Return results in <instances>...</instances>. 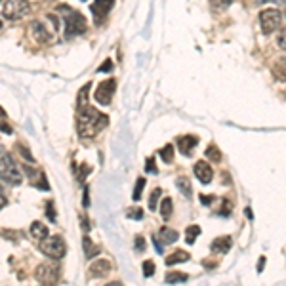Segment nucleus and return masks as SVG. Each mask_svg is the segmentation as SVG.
<instances>
[{"mask_svg": "<svg viewBox=\"0 0 286 286\" xmlns=\"http://www.w3.org/2000/svg\"><path fill=\"white\" fill-rule=\"evenodd\" d=\"M6 202H8V200H6V197H4V195H2V191H0V210L6 206Z\"/></svg>", "mask_w": 286, "mask_h": 286, "instance_id": "obj_39", "label": "nucleus"}, {"mask_svg": "<svg viewBox=\"0 0 286 286\" xmlns=\"http://www.w3.org/2000/svg\"><path fill=\"white\" fill-rule=\"evenodd\" d=\"M0 29H2V21H0Z\"/></svg>", "mask_w": 286, "mask_h": 286, "instance_id": "obj_46", "label": "nucleus"}, {"mask_svg": "<svg viewBox=\"0 0 286 286\" xmlns=\"http://www.w3.org/2000/svg\"><path fill=\"white\" fill-rule=\"evenodd\" d=\"M145 170L149 172H153V174H157V164H155V160L153 158H147V162H145Z\"/></svg>", "mask_w": 286, "mask_h": 286, "instance_id": "obj_35", "label": "nucleus"}, {"mask_svg": "<svg viewBox=\"0 0 286 286\" xmlns=\"http://www.w3.org/2000/svg\"><path fill=\"white\" fill-rule=\"evenodd\" d=\"M176 185H178V189L185 195L187 199L193 195V189H191V181H189V178H185V176H181V178H178L176 179Z\"/></svg>", "mask_w": 286, "mask_h": 286, "instance_id": "obj_21", "label": "nucleus"}, {"mask_svg": "<svg viewBox=\"0 0 286 286\" xmlns=\"http://www.w3.org/2000/svg\"><path fill=\"white\" fill-rule=\"evenodd\" d=\"M202 202H204V204H208V202H210V200H212V197H202Z\"/></svg>", "mask_w": 286, "mask_h": 286, "instance_id": "obj_42", "label": "nucleus"}, {"mask_svg": "<svg viewBox=\"0 0 286 286\" xmlns=\"http://www.w3.org/2000/svg\"><path fill=\"white\" fill-rule=\"evenodd\" d=\"M90 86L92 84H86L80 92H78V101H76V111H80V109H84L86 105H88V90H90Z\"/></svg>", "mask_w": 286, "mask_h": 286, "instance_id": "obj_22", "label": "nucleus"}, {"mask_svg": "<svg viewBox=\"0 0 286 286\" xmlns=\"http://www.w3.org/2000/svg\"><path fill=\"white\" fill-rule=\"evenodd\" d=\"M277 44H279L281 50H286V27L281 31V35H279V42Z\"/></svg>", "mask_w": 286, "mask_h": 286, "instance_id": "obj_36", "label": "nucleus"}, {"mask_svg": "<svg viewBox=\"0 0 286 286\" xmlns=\"http://www.w3.org/2000/svg\"><path fill=\"white\" fill-rule=\"evenodd\" d=\"M285 15H286V10H285Z\"/></svg>", "mask_w": 286, "mask_h": 286, "instance_id": "obj_47", "label": "nucleus"}, {"mask_svg": "<svg viewBox=\"0 0 286 286\" xmlns=\"http://www.w3.org/2000/svg\"><path fill=\"white\" fill-rule=\"evenodd\" d=\"M84 206H88V189H84Z\"/></svg>", "mask_w": 286, "mask_h": 286, "instance_id": "obj_43", "label": "nucleus"}, {"mask_svg": "<svg viewBox=\"0 0 286 286\" xmlns=\"http://www.w3.org/2000/svg\"><path fill=\"white\" fill-rule=\"evenodd\" d=\"M160 195H162V191H160V189H155V191L151 193V197H149V208H151V210H157V204H158Z\"/></svg>", "mask_w": 286, "mask_h": 286, "instance_id": "obj_28", "label": "nucleus"}, {"mask_svg": "<svg viewBox=\"0 0 286 286\" xmlns=\"http://www.w3.org/2000/svg\"><path fill=\"white\" fill-rule=\"evenodd\" d=\"M46 212H48V217H50V221H56V212H54V202H52V200L46 204Z\"/></svg>", "mask_w": 286, "mask_h": 286, "instance_id": "obj_33", "label": "nucleus"}, {"mask_svg": "<svg viewBox=\"0 0 286 286\" xmlns=\"http://www.w3.org/2000/svg\"><path fill=\"white\" fill-rule=\"evenodd\" d=\"M195 176L199 178L202 183H210L212 181V176H214V172H212V166L208 164V162H204V160H199L197 164H195Z\"/></svg>", "mask_w": 286, "mask_h": 286, "instance_id": "obj_11", "label": "nucleus"}, {"mask_svg": "<svg viewBox=\"0 0 286 286\" xmlns=\"http://www.w3.org/2000/svg\"><path fill=\"white\" fill-rule=\"evenodd\" d=\"M143 187H145V178H140V179H138V183H136V187H134V195H132V199L134 200L142 199Z\"/></svg>", "mask_w": 286, "mask_h": 286, "instance_id": "obj_27", "label": "nucleus"}, {"mask_svg": "<svg viewBox=\"0 0 286 286\" xmlns=\"http://www.w3.org/2000/svg\"><path fill=\"white\" fill-rule=\"evenodd\" d=\"M40 250L52 259H61L67 252V246H65V241L61 237H50V239L46 237L40 244Z\"/></svg>", "mask_w": 286, "mask_h": 286, "instance_id": "obj_5", "label": "nucleus"}, {"mask_svg": "<svg viewBox=\"0 0 286 286\" xmlns=\"http://www.w3.org/2000/svg\"><path fill=\"white\" fill-rule=\"evenodd\" d=\"M114 90H116V82L113 78H109V80H105V82H101L98 86V90L94 94V100L98 101L100 105H109L114 96Z\"/></svg>", "mask_w": 286, "mask_h": 286, "instance_id": "obj_8", "label": "nucleus"}, {"mask_svg": "<svg viewBox=\"0 0 286 286\" xmlns=\"http://www.w3.org/2000/svg\"><path fill=\"white\" fill-rule=\"evenodd\" d=\"M197 143H199V140H197L195 136H181V138H178L179 151H181V155H185V157H189V155L193 153V147H197Z\"/></svg>", "mask_w": 286, "mask_h": 286, "instance_id": "obj_13", "label": "nucleus"}, {"mask_svg": "<svg viewBox=\"0 0 286 286\" xmlns=\"http://www.w3.org/2000/svg\"><path fill=\"white\" fill-rule=\"evenodd\" d=\"M281 21H283V15L279 10H263L261 14H259V25H261V31H263V35H271L275 33L277 29L281 27Z\"/></svg>", "mask_w": 286, "mask_h": 286, "instance_id": "obj_6", "label": "nucleus"}, {"mask_svg": "<svg viewBox=\"0 0 286 286\" xmlns=\"http://www.w3.org/2000/svg\"><path fill=\"white\" fill-rule=\"evenodd\" d=\"M4 114H6V113H4V109H2V107H0V120H2V118H4Z\"/></svg>", "mask_w": 286, "mask_h": 286, "instance_id": "obj_44", "label": "nucleus"}, {"mask_svg": "<svg viewBox=\"0 0 286 286\" xmlns=\"http://www.w3.org/2000/svg\"><path fill=\"white\" fill-rule=\"evenodd\" d=\"M31 33H33V38L40 44H48L52 40V33L44 27L40 21H33L31 23Z\"/></svg>", "mask_w": 286, "mask_h": 286, "instance_id": "obj_10", "label": "nucleus"}, {"mask_svg": "<svg viewBox=\"0 0 286 286\" xmlns=\"http://www.w3.org/2000/svg\"><path fill=\"white\" fill-rule=\"evenodd\" d=\"M153 244H155V248H157L158 254H162V244H160V243H158V241H157V237H153Z\"/></svg>", "mask_w": 286, "mask_h": 286, "instance_id": "obj_38", "label": "nucleus"}, {"mask_svg": "<svg viewBox=\"0 0 286 286\" xmlns=\"http://www.w3.org/2000/svg\"><path fill=\"white\" fill-rule=\"evenodd\" d=\"M31 12V4H29L27 0H6V4H4V10H2V14L6 19H23L25 15Z\"/></svg>", "mask_w": 286, "mask_h": 286, "instance_id": "obj_4", "label": "nucleus"}, {"mask_svg": "<svg viewBox=\"0 0 286 286\" xmlns=\"http://www.w3.org/2000/svg\"><path fill=\"white\" fill-rule=\"evenodd\" d=\"M2 153H4V149H2V147H0V155H2Z\"/></svg>", "mask_w": 286, "mask_h": 286, "instance_id": "obj_45", "label": "nucleus"}, {"mask_svg": "<svg viewBox=\"0 0 286 286\" xmlns=\"http://www.w3.org/2000/svg\"><path fill=\"white\" fill-rule=\"evenodd\" d=\"M233 0H210V4H212V8L217 10V12H221V10H225L229 4H231Z\"/></svg>", "mask_w": 286, "mask_h": 286, "instance_id": "obj_30", "label": "nucleus"}, {"mask_svg": "<svg viewBox=\"0 0 286 286\" xmlns=\"http://www.w3.org/2000/svg\"><path fill=\"white\" fill-rule=\"evenodd\" d=\"M136 250H140V252L145 250V241H143V237H136Z\"/></svg>", "mask_w": 286, "mask_h": 286, "instance_id": "obj_37", "label": "nucleus"}, {"mask_svg": "<svg viewBox=\"0 0 286 286\" xmlns=\"http://www.w3.org/2000/svg\"><path fill=\"white\" fill-rule=\"evenodd\" d=\"M59 275L61 271L56 263H42V265H38V269L35 273V277L40 285H56L59 281Z\"/></svg>", "mask_w": 286, "mask_h": 286, "instance_id": "obj_7", "label": "nucleus"}, {"mask_svg": "<svg viewBox=\"0 0 286 286\" xmlns=\"http://www.w3.org/2000/svg\"><path fill=\"white\" fill-rule=\"evenodd\" d=\"M59 14L63 15V23H65V36L71 38V36H78V35H84L86 29H88V21L80 12L71 10L69 6H59Z\"/></svg>", "mask_w": 286, "mask_h": 286, "instance_id": "obj_2", "label": "nucleus"}, {"mask_svg": "<svg viewBox=\"0 0 286 286\" xmlns=\"http://www.w3.org/2000/svg\"><path fill=\"white\" fill-rule=\"evenodd\" d=\"M31 235H33V239H36V241H44L46 237H48V227L40 223V221H35L33 225H31Z\"/></svg>", "mask_w": 286, "mask_h": 286, "instance_id": "obj_17", "label": "nucleus"}, {"mask_svg": "<svg viewBox=\"0 0 286 286\" xmlns=\"http://www.w3.org/2000/svg\"><path fill=\"white\" fill-rule=\"evenodd\" d=\"M82 246H84V254L86 257L90 259V257H96L100 254V248H98V244L92 243V239L90 237H84V241H82Z\"/></svg>", "mask_w": 286, "mask_h": 286, "instance_id": "obj_19", "label": "nucleus"}, {"mask_svg": "<svg viewBox=\"0 0 286 286\" xmlns=\"http://www.w3.org/2000/svg\"><path fill=\"white\" fill-rule=\"evenodd\" d=\"M153 273H155V263H153L151 259H147V261L143 263V275H145V277H151Z\"/></svg>", "mask_w": 286, "mask_h": 286, "instance_id": "obj_32", "label": "nucleus"}, {"mask_svg": "<svg viewBox=\"0 0 286 286\" xmlns=\"http://www.w3.org/2000/svg\"><path fill=\"white\" fill-rule=\"evenodd\" d=\"M0 128L4 130V134H12V128H10V126H8V124H4V122H2V124H0Z\"/></svg>", "mask_w": 286, "mask_h": 286, "instance_id": "obj_40", "label": "nucleus"}, {"mask_svg": "<svg viewBox=\"0 0 286 286\" xmlns=\"http://www.w3.org/2000/svg\"><path fill=\"white\" fill-rule=\"evenodd\" d=\"M160 157H162L164 162H172V160H174V147H172V145H166V147L160 151Z\"/></svg>", "mask_w": 286, "mask_h": 286, "instance_id": "obj_29", "label": "nucleus"}, {"mask_svg": "<svg viewBox=\"0 0 286 286\" xmlns=\"http://www.w3.org/2000/svg\"><path fill=\"white\" fill-rule=\"evenodd\" d=\"M25 172H27L29 179L33 181V185H35V187H38V189H44V191H48V189H50V185H48V181H46V178H44L42 172L31 170L29 166H25Z\"/></svg>", "mask_w": 286, "mask_h": 286, "instance_id": "obj_14", "label": "nucleus"}, {"mask_svg": "<svg viewBox=\"0 0 286 286\" xmlns=\"http://www.w3.org/2000/svg\"><path fill=\"white\" fill-rule=\"evenodd\" d=\"M160 214L164 219H168L172 215V199H164L162 200V204H160Z\"/></svg>", "mask_w": 286, "mask_h": 286, "instance_id": "obj_26", "label": "nucleus"}, {"mask_svg": "<svg viewBox=\"0 0 286 286\" xmlns=\"http://www.w3.org/2000/svg\"><path fill=\"white\" fill-rule=\"evenodd\" d=\"M187 259H189V254H187V252H183V250H176L174 254H170V256L166 257V265L183 263V261H187Z\"/></svg>", "mask_w": 286, "mask_h": 286, "instance_id": "obj_20", "label": "nucleus"}, {"mask_svg": "<svg viewBox=\"0 0 286 286\" xmlns=\"http://www.w3.org/2000/svg\"><path fill=\"white\" fill-rule=\"evenodd\" d=\"M273 76H275L277 80L286 82V57H281V59L273 65Z\"/></svg>", "mask_w": 286, "mask_h": 286, "instance_id": "obj_16", "label": "nucleus"}, {"mask_svg": "<svg viewBox=\"0 0 286 286\" xmlns=\"http://www.w3.org/2000/svg\"><path fill=\"white\" fill-rule=\"evenodd\" d=\"M114 6V0H94L92 4V14L96 23H101L103 17H107V14L111 12V8Z\"/></svg>", "mask_w": 286, "mask_h": 286, "instance_id": "obj_9", "label": "nucleus"}, {"mask_svg": "<svg viewBox=\"0 0 286 286\" xmlns=\"http://www.w3.org/2000/svg\"><path fill=\"white\" fill-rule=\"evenodd\" d=\"M206 157L210 158V160H214V162H219V160H221V153H219V149L215 147L214 143L206 149Z\"/></svg>", "mask_w": 286, "mask_h": 286, "instance_id": "obj_25", "label": "nucleus"}, {"mask_svg": "<svg viewBox=\"0 0 286 286\" xmlns=\"http://www.w3.org/2000/svg\"><path fill=\"white\" fill-rule=\"evenodd\" d=\"M126 215H128L130 219H142L143 210L142 208H128V210H126Z\"/></svg>", "mask_w": 286, "mask_h": 286, "instance_id": "obj_31", "label": "nucleus"}, {"mask_svg": "<svg viewBox=\"0 0 286 286\" xmlns=\"http://www.w3.org/2000/svg\"><path fill=\"white\" fill-rule=\"evenodd\" d=\"M109 271H111V263L107 259H98L90 265V277L94 279H103L109 275Z\"/></svg>", "mask_w": 286, "mask_h": 286, "instance_id": "obj_12", "label": "nucleus"}, {"mask_svg": "<svg viewBox=\"0 0 286 286\" xmlns=\"http://www.w3.org/2000/svg\"><path fill=\"white\" fill-rule=\"evenodd\" d=\"M109 124V118L103 113L96 111L94 107H88L78 111V118H76V130H78V136L82 140H90L94 138L98 132L105 128Z\"/></svg>", "mask_w": 286, "mask_h": 286, "instance_id": "obj_1", "label": "nucleus"}, {"mask_svg": "<svg viewBox=\"0 0 286 286\" xmlns=\"http://www.w3.org/2000/svg\"><path fill=\"white\" fill-rule=\"evenodd\" d=\"M200 235V227L199 225H189L185 231V241L189 244H193L195 241H197V237Z\"/></svg>", "mask_w": 286, "mask_h": 286, "instance_id": "obj_23", "label": "nucleus"}, {"mask_svg": "<svg viewBox=\"0 0 286 286\" xmlns=\"http://www.w3.org/2000/svg\"><path fill=\"white\" fill-rule=\"evenodd\" d=\"M178 231H174V229H168V227H162L160 229V233H158V239L162 241V244H172L178 241Z\"/></svg>", "mask_w": 286, "mask_h": 286, "instance_id": "obj_18", "label": "nucleus"}, {"mask_svg": "<svg viewBox=\"0 0 286 286\" xmlns=\"http://www.w3.org/2000/svg\"><path fill=\"white\" fill-rule=\"evenodd\" d=\"M233 246V241H231V237H219V239H215L214 243H212V252L215 254H227L229 248Z\"/></svg>", "mask_w": 286, "mask_h": 286, "instance_id": "obj_15", "label": "nucleus"}, {"mask_svg": "<svg viewBox=\"0 0 286 286\" xmlns=\"http://www.w3.org/2000/svg\"><path fill=\"white\" fill-rule=\"evenodd\" d=\"M263 265H265V257L259 259V263H257V271H263Z\"/></svg>", "mask_w": 286, "mask_h": 286, "instance_id": "obj_41", "label": "nucleus"}, {"mask_svg": "<svg viewBox=\"0 0 286 286\" xmlns=\"http://www.w3.org/2000/svg\"><path fill=\"white\" fill-rule=\"evenodd\" d=\"M187 275L185 273H166V283L168 285H176V283H185Z\"/></svg>", "mask_w": 286, "mask_h": 286, "instance_id": "obj_24", "label": "nucleus"}, {"mask_svg": "<svg viewBox=\"0 0 286 286\" xmlns=\"http://www.w3.org/2000/svg\"><path fill=\"white\" fill-rule=\"evenodd\" d=\"M111 69H113V61H111V59H107V61H103V63H101V67L98 69V72H109Z\"/></svg>", "mask_w": 286, "mask_h": 286, "instance_id": "obj_34", "label": "nucleus"}, {"mask_svg": "<svg viewBox=\"0 0 286 286\" xmlns=\"http://www.w3.org/2000/svg\"><path fill=\"white\" fill-rule=\"evenodd\" d=\"M0 178L12 185H19L21 183V174H19V168L15 166L14 158L10 155H4L0 158Z\"/></svg>", "mask_w": 286, "mask_h": 286, "instance_id": "obj_3", "label": "nucleus"}]
</instances>
